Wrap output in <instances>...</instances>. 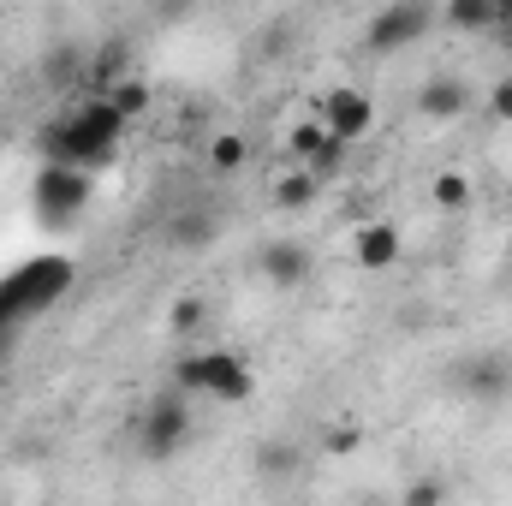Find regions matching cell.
<instances>
[{
    "label": "cell",
    "instance_id": "obj_7",
    "mask_svg": "<svg viewBox=\"0 0 512 506\" xmlns=\"http://www.w3.org/2000/svg\"><path fill=\"white\" fill-rule=\"evenodd\" d=\"M256 268H262V280H268V286L292 292V286H304V280H310L316 256L304 251V239H268V245L256 251Z\"/></svg>",
    "mask_w": 512,
    "mask_h": 506
},
{
    "label": "cell",
    "instance_id": "obj_19",
    "mask_svg": "<svg viewBox=\"0 0 512 506\" xmlns=\"http://www.w3.org/2000/svg\"><path fill=\"white\" fill-rule=\"evenodd\" d=\"M102 102H108L120 120H137V114H149V84H143V78H120Z\"/></svg>",
    "mask_w": 512,
    "mask_h": 506
},
{
    "label": "cell",
    "instance_id": "obj_10",
    "mask_svg": "<svg viewBox=\"0 0 512 506\" xmlns=\"http://www.w3.org/2000/svg\"><path fill=\"white\" fill-rule=\"evenodd\" d=\"M465 108H471V84H465V78H447V72H441V78H429V84L417 90V114L435 120V126H441V120H459Z\"/></svg>",
    "mask_w": 512,
    "mask_h": 506
},
{
    "label": "cell",
    "instance_id": "obj_17",
    "mask_svg": "<svg viewBox=\"0 0 512 506\" xmlns=\"http://www.w3.org/2000/svg\"><path fill=\"white\" fill-rule=\"evenodd\" d=\"M358 447H364V423L358 417H328L322 423V453L328 459H352Z\"/></svg>",
    "mask_w": 512,
    "mask_h": 506
},
{
    "label": "cell",
    "instance_id": "obj_20",
    "mask_svg": "<svg viewBox=\"0 0 512 506\" xmlns=\"http://www.w3.org/2000/svg\"><path fill=\"white\" fill-rule=\"evenodd\" d=\"M399 506H447V477H417V483L399 495Z\"/></svg>",
    "mask_w": 512,
    "mask_h": 506
},
{
    "label": "cell",
    "instance_id": "obj_8",
    "mask_svg": "<svg viewBox=\"0 0 512 506\" xmlns=\"http://www.w3.org/2000/svg\"><path fill=\"white\" fill-rule=\"evenodd\" d=\"M399 227L393 221H364L358 233H352V262L364 268V274H387L393 262H399Z\"/></svg>",
    "mask_w": 512,
    "mask_h": 506
},
{
    "label": "cell",
    "instance_id": "obj_12",
    "mask_svg": "<svg viewBox=\"0 0 512 506\" xmlns=\"http://www.w3.org/2000/svg\"><path fill=\"white\" fill-rule=\"evenodd\" d=\"M167 239H173L179 251H203V245L215 239V215H209V209H185V215L167 221Z\"/></svg>",
    "mask_w": 512,
    "mask_h": 506
},
{
    "label": "cell",
    "instance_id": "obj_15",
    "mask_svg": "<svg viewBox=\"0 0 512 506\" xmlns=\"http://www.w3.org/2000/svg\"><path fill=\"white\" fill-rule=\"evenodd\" d=\"M203 155H209V173H239V167L251 161V143H245L239 131H215Z\"/></svg>",
    "mask_w": 512,
    "mask_h": 506
},
{
    "label": "cell",
    "instance_id": "obj_13",
    "mask_svg": "<svg viewBox=\"0 0 512 506\" xmlns=\"http://www.w3.org/2000/svg\"><path fill=\"white\" fill-rule=\"evenodd\" d=\"M453 30H495L501 24V0H447L441 12Z\"/></svg>",
    "mask_w": 512,
    "mask_h": 506
},
{
    "label": "cell",
    "instance_id": "obj_1",
    "mask_svg": "<svg viewBox=\"0 0 512 506\" xmlns=\"http://www.w3.org/2000/svg\"><path fill=\"white\" fill-rule=\"evenodd\" d=\"M120 131H126V120H120V114L96 96V102L66 108L54 126L42 131V155H48V167H78V173H90V167L114 161Z\"/></svg>",
    "mask_w": 512,
    "mask_h": 506
},
{
    "label": "cell",
    "instance_id": "obj_2",
    "mask_svg": "<svg viewBox=\"0 0 512 506\" xmlns=\"http://www.w3.org/2000/svg\"><path fill=\"white\" fill-rule=\"evenodd\" d=\"M173 381H179V393H209V399H221V405H245L256 393L251 364H245L239 352H227V346H209V352L179 358V364H173Z\"/></svg>",
    "mask_w": 512,
    "mask_h": 506
},
{
    "label": "cell",
    "instance_id": "obj_14",
    "mask_svg": "<svg viewBox=\"0 0 512 506\" xmlns=\"http://www.w3.org/2000/svg\"><path fill=\"white\" fill-rule=\"evenodd\" d=\"M310 203H316V179H310L304 167H286V173L274 179V209L298 215V209H310Z\"/></svg>",
    "mask_w": 512,
    "mask_h": 506
},
{
    "label": "cell",
    "instance_id": "obj_11",
    "mask_svg": "<svg viewBox=\"0 0 512 506\" xmlns=\"http://www.w3.org/2000/svg\"><path fill=\"white\" fill-rule=\"evenodd\" d=\"M453 381H459V393H471V399H501V393L512 387V364L507 358H495V352H483V358L459 364Z\"/></svg>",
    "mask_w": 512,
    "mask_h": 506
},
{
    "label": "cell",
    "instance_id": "obj_5",
    "mask_svg": "<svg viewBox=\"0 0 512 506\" xmlns=\"http://www.w3.org/2000/svg\"><path fill=\"white\" fill-rule=\"evenodd\" d=\"M316 120L328 126L334 143H346V149H352V143H364V137L376 131V102H370L364 90H352V84H346V90H328V96H322Z\"/></svg>",
    "mask_w": 512,
    "mask_h": 506
},
{
    "label": "cell",
    "instance_id": "obj_18",
    "mask_svg": "<svg viewBox=\"0 0 512 506\" xmlns=\"http://www.w3.org/2000/svg\"><path fill=\"white\" fill-rule=\"evenodd\" d=\"M322 143H328V126H322V120H304V126H292V131H286V155H292V167H310Z\"/></svg>",
    "mask_w": 512,
    "mask_h": 506
},
{
    "label": "cell",
    "instance_id": "obj_16",
    "mask_svg": "<svg viewBox=\"0 0 512 506\" xmlns=\"http://www.w3.org/2000/svg\"><path fill=\"white\" fill-rule=\"evenodd\" d=\"M429 197H435V209L459 215V209H471V179H465L459 167H441V173L429 179Z\"/></svg>",
    "mask_w": 512,
    "mask_h": 506
},
{
    "label": "cell",
    "instance_id": "obj_25",
    "mask_svg": "<svg viewBox=\"0 0 512 506\" xmlns=\"http://www.w3.org/2000/svg\"><path fill=\"white\" fill-rule=\"evenodd\" d=\"M507 209H512V185H507Z\"/></svg>",
    "mask_w": 512,
    "mask_h": 506
},
{
    "label": "cell",
    "instance_id": "obj_22",
    "mask_svg": "<svg viewBox=\"0 0 512 506\" xmlns=\"http://www.w3.org/2000/svg\"><path fill=\"white\" fill-rule=\"evenodd\" d=\"M489 120L512 126V72L507 78H495V90H489Z\"/></svg>",
    "mask_w": 512,
    "mask_h": 506
},
{
    "label": "cell",
    "instance_id": "obj_21",
    "mask_svg": "<svg viewBox=\"0 0 512 506\" xmlns=\"http://www.w3.org/2000/svg\"><path fill=\"white\" fill-rule=\"evenodd\" d=\"M167 328H173V334H197V328H203V298H179L173 316H167Z\"/></svg>",
    "mask_w": 512,
    "mask_h": 506
},
{
    "label": "cell",
    "instance_id": "obj_24",
    "mask_svg": "<svg viewBox=\"0 0 512 506\" xmlns=\"http://www.w3.org/2000/svg\"><path fill=\"white\" fill-rule=\"evenodd\" d=\"M489 36H495V42H501V48L512 54V0H501V24H495Z\"/></svg>",
    "mask_w": 512,
    "mask_h": 506
},
{
    "label": "cell",
    "instance_id": "obj_23",
    "mask_svg": "<svg viewBox=\"0 0 512 506\" xmlns=\"http://www.w3.org/2000/svg\"><path fill=\"white\" fill-rule=\"evenodd\" d=\"M48 78H78V48H72V42L48 54Z\"/></svg>",
    "mask_w": 512,
    "mask_h": 506
},
{
    "label": "cell",
    "instance_id": "obj_6",
    "mask_svg": "<svg viewBox=\"0 0 512 506\" xmlns=\"http://www.w3.org/2000/svg\"><path fill=\"white\" fill-rule=\"evenodd\" d=\"M84 203H90V173H78V167H42V179H36V209H42L48 227L72 221Z\"/></svg>",
    "mask_w": 512,
    "mask_h": 506
},
{
    "label": "cell",
    "instance_id": "obj_9",
    "mask_svg": "<svg viewBox=\"0 0 512 506\" xmlns=\"http://www.w3.org/2000/svg\"><path fill=\"white\" fill-rule=\"evenodd\" d=\"M251 471L262 483H292L298 471H304V447L298 441H286V435H262L251 447Z\"/></svg>",
    "mask_w": 512,
    "mask_h": 506
},
{
    "label": "cell",
    "instance_id": "obj_4",
    "mask_svg": "<svg viewBox=\"0 0 512 506\" xmlns=\"http://www.w3.org/2000/svg\"><path fill=\"white\" fill-rule=\"evenodd\" d=\"M429 30H435V6H423V0H399V6H382V12L370 18L364 48H370V54H393V48H411V42L429 36Z\"/></svg>",
    "mask_w": 512,
    "mask_h": 506
},
{
    "label": "cell",
    "instance_id": "obj_3",
    "mask_svg": "<svg viewBox=\"0 0 512 506\" xmlns=\"http://www.w3.org/2000/svg\"><path fill=\"white\" fill-rule=\"evenodd\" d=\"M137 441H143L149 459H173V453L191 441V405H185L179 387L149 399V411H143V423H137Z\"/></svg>",
    "mask_w": 512,
    "mask_h": 506
}]
</instances>
